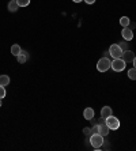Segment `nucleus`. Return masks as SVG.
Returning <instances> with one entry per match:
<instances>
[{"mask_svg":"<svg viewBox=\"0 0 136 151\" xmlns=\"http://www.w3.org/2000/svg\"><path fill=\"white\" fill-rule=\"evenodd\" d=\"M104 142H105L104 140V136H102V135H99L98 132H97V134L90 135V144L95 148V150H101Z\"/></svg>","mask_w":136,"mask_h":151,"instance_id":"f257e3e1","label":"nucleus"},{"mask_svg":"<svg viewBox=\"0 0 136 151\" xmlns=\"http://www.w3.org/2000/svg\"><path fill=\"white\" fill-rule=\"evenodd\" d=\"M110 65H112V61L109 60V57H102V59L98 60L97 70L99 71V72H106V71L110 68Z\"/></svg>","mask_w":136,"mask_h":151,"instance_id":"f03ea898","label":"nucleus"},{"mask_svg":"<svg viewBox=\"0 0 136 151\" xmlns=\"http://www.w3.org/2000/svg\"><path fill=\"white\" fill-rule=\"evenodd\" d=\"M125 61L120 57V59H113L112 61V65H110V68H112L113 71H116V72H121V71L125 70Z\"/></svg>","mask_w":136,"mask_h":151,"instance_id":"7ed1b4c3","label":"nucleus"},{"mask_svg":"<svg viewBox=\"0 0 136 151\" xmlns=\"http://www.w3.org/2000/svg\"><path fill=\"white\" fill-rule=\"evenodd\" d=\"M105 123H106V125L109 127V129H119L120 128V120L117 119V117H114L112 114V116H109L108 119H105Z\"/></svg>","mask_w":136,"mask_h":151,"instance_id":"20e7f679","label":"nucleus"},{"mask_svg":"<svg viewBox=\"0 0 136 151\" xmlns=\"http://www.w3.org/2000/svg\"><path fill=\"white\" fill-rule=\"evenodd\" d=\"M109 56H112L113 59H120L122 56V49L120 48L119 44H113L109 48Z\"/></svg>","mask_w":136,"mask_h":151,"instance_id":"39448f33","label":"nucleus"},{"mask_svg":"<svg viewBox=\"0 0 136 151\" xmlns=\"http://www.w3.org/2000/svg\"><path fill=\"white\" fill-rule=\"evenodd\" d=\"M121 59L125 61V63H132L133 61V59H135V53L132 52V50H124L122 52V56H121Z\"/></svg>","mask_w":136,"mask_h":151,"instance_id":"423d86ee","label":"nucleus"},{"mask_svg":"<svg viewBox=\"0 0 136 151\" xmlns=\"http://www.w3.org/2000/svg\"><path fill=\"white\" fill-rule=\"evenodd\" d=\"M109 127L106 125V123H105V121H102V123H99L98 124V134L99 135H102V136H108L109 135Z\"/></svg>","mask_w":136,"mask_h":151,"instance_id":"0eeeda50","label":"nucleus"},{"mask_svg":"<svg viewBox=\"0 0 136 151\" xmlns=\"http://www.w3.org/2000/svg\"><path fill=\"white\" fill-rule=\"evenodd\" d=\"M121 35L125 41H131V40H133V30H131L129 27H122Z\"/></svg>","mask_w":136,"mask_h":151,"instance_id":"6e6552de","label":"nucleus"},{"mask_svg":"<svg viewBox=\"0 0 136 151\" xmlns=\"http://www.w3.org/2000/svg\"><path fill=\"white\" fill-rule=\"evenodd\" d=\"M112 114H113V109L110 108V106H104V108L101 109V117L104 120L108 119V117L112 116Z\"/></svg>","mask_w":136,"mask_h":151,"instance_id":"1a4fd4ad","label":"nucleus"},{"mask_svg":"<svg viewBox=\"0 0 136 151\" xmlns=\"http://www.w3.org/2000/svg\"><path fill=\"white\" fill-rule=\"evenodd\" d=\"M94 109H93V108H86V109H84V112H83V117L86 120H89V121H91V120L94 119Z\"/></svg>","mask_w":136,"mask_h":151,"instance_id":"9d476101","label":"nucleus"},{"mask_svg":"<svg viewBox=\"0 0 136 151\" xmlns=\"http://www.w3.org/2000/svg\"><path fill=\"white\" fill-rule=\"evenodd\" d=\"M17 59H18V63H21V64L26 63V61L29 60V53L26 52V50H22V52L17 56Z\"/></svg>","mask_w":136,"mask_h":151,"instance_id":"9b49d317","label":"nucleus"},{"mask_svg":"<svg viewBox=\"0 0 136 151\" xmlns=\"http://www.w3.org/2000/svg\"><path fill=\"white\" fill-rule=\"evenodd\" d=\"M18 8H19V6H18L17 0H10V3H8V11H11V12H17Z\"/></svg>","mask_w":136,"mask_h":151,"instance_id":"f8f14e48","label":"nucleus"},{"mask_svg":"<svg viewBox=\"0 0 136 151\" xmlns=\"http://www.w3.org/2000/svg\"><path fill=\"white\" fill-rule=\"evenodd\" d=\"M10 84V76L8 75H1L0 76V86H8Z\"/></svg>","mask_w":136,"mask_h":151,"instance_id":"ddd939ff","label":"nucleus"},{"mask_svg":"<svg viewBox=\"0 0 136 151\" xmlns=\"http://www.w3.org/2000/svg\"><path fill=\"white\" fill-rule=\"evenodd\" d=\"M21 52H22V49H21V46L18 45V44H14V45L11 46V55L18 56V55H19Z\"/></svg>","mask_w":136,"mask_h":151,"instance_id":"4468645a","label":"nucleus"},{"mask_svg":"<svg viewBox=\"0 0 136 151\" xmlns=\"http://www.w3.org/2000/svg\"><path fill=\"white\" fill-rule=\"evenodd\" d=\"M129 23H131V21H129L128 17H121L120 18V25H121L122 27H128Z\"/></svg>","mask_w":136,"mask_h":151,"instance_id":"2eb2a0df","label":"nucleus"},{"mask_svg":"<svg viewBox=\"0 0 136 151\" xmlns=\"http://www.w3.org/2000/svg\"><path fill=\"white\" fill-rule=\"evenodd\" d=\"M128 78L131 81H136V68H131L128 71Z\"/></svg>","mask_w":136,"mask_h":151,"instance_id":"dca6fc26","label":"nucleus"},{"mask_svg":"<svg viewBox=\"0 0 136 151\" xmlns=\"http://www.w3.org/2000/svg\"><path fill=\"white\" fill-rule=\"evenodd\" d=\"M17 3L19 7H26L30 4V0H17Z\"/></svg>","mask_w":136,"mask_h":151,"instance_id":"f3484780","label":"nucleus"},{"mask_svg":"<svg viewBox=\"0 0 136 151\" xmlns=\"http://www.w3.org/2000/svg\"><path fill=\"white\" fill-rule=\"evenodd\" d=\"M119 45H120V48L122 49V52H124V50H128V41L121 42V44H119Z\"/></svg>","mask_w":136,"mask_h":151,"instance_id":"a211bd4d","label":"nucleus"},{"mask_svg":"<svg viewBox=\"0 0 136 151\" xmlns=\"http://www.w3.org/2000/svg\"><path fill=\"white\" fill-rule=\"evenodd\" d=\"M4 97H6V88H4V86H0V99Z\"/></svg>","mask_w":136,"mask_h":151,"instance_id":"6ab92c4d","label":"nucleus"},{"mask_svg":"<svg viewBox=\"0 0 136 151\" xmlns=\"http://www.w3.org/2000/svg\"><path fill=\"white\" fill-rule=\"evenodd\" d=\"M83 134L86 135V136H89V135H91V129L89 127H86V128H83Z\"/></svg>","mask_w":136,"mask_h":151,"instance_id":"aec40b11","label":"nucleus"},{"mask_svg":"<svg viewBox=\"0 0 136 151\" xmlns=\"http://www.w3.org/2000/svg\"><path fill=\"white\" fill-rule=\"evenodd\" d=\"M90 129H91V135H93V134H97V132H98V124H97V125H94L93 128H90Z\"/></svg>","mask_w":136,"mask_h":151,"instance_id":"412c9836","label":"nucleus"},{"mask_svg":"<svg viewBox=\"0 0 136 151\" xmlns=\"http://www.w3.org/2000/svg\"><path fill=\"white\" fill-rule=\"evenodd\" d=\"M128 27L131 29V30H133V29L136 27V25H135V23H133V22H131V23H129V26H128Z\"/></svg>","mask_w":136,"mask_h":151,"instance_id":"4be33fe9","label":"nucleus"},{"mask_svg":"<svg viewBox=\"0 0 136 151\" xmlns=\"http://www.w3.org/2000/svg\"><path fill=\"white\" fill-rule=\"evenodd\" d=\"M83 1H86L87 4H94L95 3V0H83Z\"/></svg>","mask_w":136,"mask_h":151,"instance_id":"5701e85b","label":"nucleus"},{"mask_svg":"<svg viewBox=\"0 0 136 151\" xmlns=\"http://www.w3.org/2000/svg\"><path fill=\"white\" fill-rule=\"evenodd\" d=\"M132 63H133V68H136V56H135V59H133Z\"/></svg>","mask_w":136,"mask_h":151,"instance_id":"b1692460","label":"nucleus"},{"mask_svg":"<svg viewBox=\"0 0 136 151\" xmlns=\"http://www.w3.org/2000/svg\"><path fill=\"white\" fill-rule=\"evenodd\" d=\"M73 3H80V1H83V0H72Z\"/></svg>","mask_w":136,"mask_h":151,"instance_id":"393cba45","label":"nucleus"},{"mask_svg":"<svg viewBox=\"0 0 136 151\" xmlns=\"http://www.w3.org/2000/svg\"><path fill=\"white\" fill-rule=\"evenodd\" d=\"M0 106H1V99H0Z\"/></svg>","mask_w":136,"mask_h":151,"instance_id":"a878e982","label":"nucleus"}]
</instances>
